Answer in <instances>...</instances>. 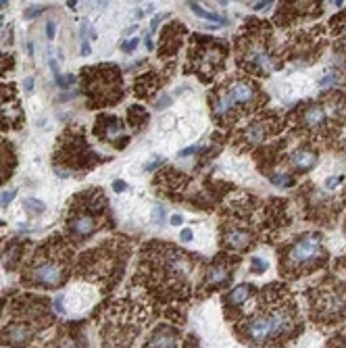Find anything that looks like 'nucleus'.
<instances>
[{"instance_id":"a211bd4d","label":"nucleus","mask_w":346,"mask_h":348,"mask_svg":"<svg viewBox=\"0 0 346 348\" xmlns=\"http://www.w3.org/2000/svg\"><path fill=\"white\" fill-rule=\"evenodd\" d=\"M275 186H280V188H292L294 186V180L290 178V176H286V173H271V178H269Z\"/></svg>"},{"instance_id":"f704fd0d","label":"nucleus","mask_w":346,"mask_h":348,"mask_svg":"<svg viewBox=\"0 0 346 348\" xmlns=\"http://www.w3.org/2000/svg\"><path fill=\"white\" fill-rule=\"evenodd\" d=\"M273 0H261L259 5H255V11H259V9H263V7H267V5H271Z\"/></svg>"},{"instance_id":"4c0bfd02","label":"nucleus","mask_w":346,"mask_h":348,"mask_svg":"<svg viewBox=\"0 0 346 348\" xmlns=\"http://www.w3.org/2000/svg\"><path fill=\"white\" fill-rule=\"evenodd\" d=\"M67 5H69V7H71V9H73V7L77 5V0H67Z\"/></svg>"},{"instance_id":"dca6fc26","label":"nucleus","mask_w":346,"mask_h":348,"mask_svg":"<svg viewBox=\"0 0 346 348\" xmlns=\"http://www.w3.org/2000/svg\"><path fill=\"white\" fill-rule=\"evenodd\" d=\"M188 7L192 9V13L196 15V17H200V19H206V21H213V23H223V19L221 17H217V15H213L211 11H204L198 3H196V0H188Z\"/></svg>"},{"instance_id":"39448f33","label":"nucleus","mask_w":346,"mask_h":348,"mask_svg":"<svg viewBox=\"0 0 346 348\" xmlns=\"http://www.w3.org/2000/svg\"><path fill=\"white\" fill-rule=\"evenodd\" d=\"M317 311H321L324 315H344L346 311V294H342L340 290L334 292H324L317 300Z\"/></svg>"},{"instance_id":"423d86ee","label":"nucleus","mask_w":346,"mask_h":348,"mask_svg":"<svg viewBox=\"0 0 346 348\" xmlns=\"http://www.w3.org/2000/svg\"><path fill=\"white\" fill-rule=\"evenodd\" d=\"M252 242V236L242 227H229L223 234V244L232 250H246Z\"/></svg>"},{"instance_id":"0eeeda50","label":"nucleus","mask_w":346,"mask_h":348,"mask_svg":"<svg viewBox=\"0 0 346 348\" xmlns=\"http://www.w3.org/2000/svg\"><path fill=\"white\" fill-rule=\"evenodd\" d=\"M232 279V271L225 263H215L209 267L206 271V277H204V286L206 288H219V286H225L227 281Z\"/></svg>"},{"instance_id":"c9c22d12","label":"nucleus","mask_w":346,"mask_h":348,"mask_svg":"<svg viewBox=\"0 0 346 348\" xmlns=\"http://www.w3.org/2000/svg\"><path fill=\"white\" fill-rule=\"evenodd\" d=\"M146 48H148V50H152V48H154V44H152V38H150V36L146 38Z\"/></svg>"},{"instance_id":"9d476101","label":"nucleus","mask_w":346,"mask_h":348,"mask_svg":"<svg viewBox=\"0 0 346 348\" xmlns=\"http://www.w3.org/2000/svg\"><path fill=\"white\" fill-rule=\"evenodd\" d=\"M315 161H317V155L315 152H311V150H294L292 155L288 157V163L294 167V169H298V171H307V169H311L313 165H315Z\"/></svg>"},{"instance_id":"473e14b6","label":"nucleus","mask_w":346,"mask_h":348,"mask_svg":"<svg viewBox=\"0 0 346 348\" xmlns=\"http://www.w3.org/2000/svg\"><path fill=\"white\" fill-rule=\"evenodd\" d=\"M23 88H25V92H32V88H34V79H32V77H28V79H25V83H23Z\"/></svg>"},{"instance_id":"cd10ccee","label":"nucleus","mask_w":346,"mask_h":348,"mask_svg":"<svg viewBox=\"0 0 346 348\" xmlns=\"http://www.w3.org/2000/svg\"><path fill=\"white\" fill-rule=\"evenodd\" d=\"M125 188H127V186H125V182H119V180H117V182H113V190H115V192H123Z\"/></svg>"},{"instance_id":"f03ea898","label":"nucleus","mask_w":346,"mask_h":348,"mask_svg":"<svg viewBox=\"0 0 346 348\" xmlns=\"http://www.w3.org/2000/svg\"><path fill=\"white\" fill-rule=\"evenodd\" d=\"M324 250V238L321 234H307L298 240L290 254H288V263L292 269H305L307 265H311L313 260H317Z\"/></svg>"},{"instance_id":"f3484780","label":"nucleus","mask_w":346,"mask_h":348,"mask_svg":"<svg viewBox=\"0 0 346 348\" xmlns=\"http://www.w3.org/2000/svg\"><path fill=\"white\" fill-rule=\"evenodd\" d=\"M127 119H129V123L134 127H140V125H144L148 121V115H146V111L142 106H131L129 113H127Z\"/></svg>"},{"instance_id":"2eb2a0df","label":"nucleus","mask_w":346,"mask_h":348,"mask_svg":"<svg viewBox=\"0 0 346 348\" xmlns=\"http://www.w3.org/2000/svg\"><path fill=\"white\" fill-rule=\"evenodd\" d=\"M252 294H255V288L248 286V284H242L238 288H234L232 292L227 294V302L234 304V307H240V304H244Z\"/></svg>"},{"instance_id":"a878e982","label":"nucleus","mask_w":346,"mask_h":348,"mask_svg":"<svg viewBox=\"0 0 346 348\" xmlns=\"http://www.w3.org/2000/svg\"><path fill=\"white\" fill-rule=\"evenodd\" d=\"M154 219H156L158 223L165 219V211H163V207H156V209H154Z\"/></svg>"},{"instance_id":"4468645a","label":"nucleus","mask_w":346,"mask_h":348,"mask_svg":"<svg viewBox=\"0 0 346 348\" xmlns=\"http://www.w3.org/2000/svg\"><path fill=\"white\" fill-rule=\"evenodd\" d=\"M236 108L234 100L229 98V94L225 92V88H221L215 96V104H213V111H215V117H227Z\"/></svg>"},{"instance_id":"5701e85b","label":"nucleus","mask_w":346,"mask_h":348,"mask_svg":"<svg viewBox=\"0 0 346 348\" xmlns=\"http://www.w3.org/2000/svg\"><path fill=\"white\" fill-rule=\"evenodd\" d=\"M13 198H15V190L3 192V194H0V207H5V205H9V202H11Z\"/></svg>"},{"instance_id":"aec40b11","label":"nucleus","mask_w":346,"mask_h":348,"mask_svg":"<svg viewBox=\"0 0 346 348\" xmlns=\"http://www.w3.org/2000/svg\"><path fill=\"white\" fill-rule=\"evenodd\" d=\"M19 252H21V248H19V246H13V248L7 252V256H5V263L9 260V267H13V265L17 263V260H19Z\"/></svg>"},{"instance_id":"20e7f679","label":"nucleus","mask_w":346,"mask_h":348,"mask_svg":"<svg viewBox=\"0 0 346 348\" xmlns=\"http://www.w3.org/2000/svg\"><path fill=\"white\" fill-rule=\"evenodd\" d=\"M36 284H42V286H59L63 281V267L59 263H52V260H46V263L38 265L32 273Z\"/></svg>"},{"instance_id":"f8f14e48","label":"nucleus","mask_w":346,"mask_h":348,"mask_svg":"<svg viewBox=\"0 0 346 348\" xmlns=\"http://www.w3.org/2000/svg\"><path fill=\"white\" fill-rule=\"evenodd\" d=\"M32 330L28 325H13L9 328V332H5V340L11 344V346H23L32 340Z\"/></svg>"},{"instance_id":"bb28decb","label":"nucleus","mask_w":346,"mask_h":348,"mask_svg":"<svg viewBox=\"0 0 346 348\" xmlns=\"http://www.w3.org/2000/svg\"><path fill=\"white\" fill-rule=\"evenodd\" d=\"M179 238H181V242H190V240H192V231H190V229H181Z\"/></svg>"},{"instance_id":"7c9ffc66","label":"nucleus","mask_w":346,"mask_h":348,"mask_svg":"<svg viewBox=\"0 0 346 348\" xmlns=\"http://www.w3.org/2000/svg\"><path fill=\"white\" fill-rule=\"evenodd\" d=\"M198 148L196 146H190V148H183L181 152H179V157H188V155H194V152H196Z\"/></svg>"},{"instance_id":"58836bf2","label":"nucleus","mask_w":346,"mask_h":348,"mask_svg":"<svg viewBox=\"0 0 346 348\" xmlns=\"http://www.w3.org/2000/svg\"><path fill=\"white\" fill-rule=\"evenodd\" d=\"M334 5H336V7H338V9H340V7H342V5H344V0H334Z\"/></svg>"},{"instance_id":"6ab92c4d","label":"nucleus","mask_w":346,"mask_h":348,"mask_svg":"<svg viewBox=\"0 0 346 348\" xmlns=\"http://www.w3.org/2000/svg\"><path fill=\"white\" fill-rule=\"evenodd\" d=\"M23 205H25V209H28L30 213H42V211L46 209V205H44V202L34 200V198H25V200H23Z\"/></svg>"},{"instance_id":"ddd939ff","label":"nucleus","mask_w":346,"mask_h":348,"mask_svg":"<svg viewBox=\"0 0 346 348\" xmlns=\"http://www.w3.org/2000/svg\"><path fill=\"white\" fill-rule=\"evenodd\" d=\"M177 342V332L171 330L169 325H163L161 330H156V334L150 338L148 346H161V348H167V346H175Z\"/></svg>"},{"instance_id":"c756f323","label":"nucleus","mask_w":346,"mask_h":348,"mask_svg":"<svg viewBox=\"0 0 346 348\" xmlns=\"http://www.w3.org/2000/svg\"><path fill=\"white\" fill-rule=\"evenodd\" d=\"M338 184H342V178H338V176H336V178H332V180H328V182H326V186H328V188H336V186H338Z\"/></svg>"},{"instance_id":"412c9836","label":"nucleus","mask_w":346,"mask_h":348,"mask_svg":"<svg viewBox=\"0 0 346 348\" xmlns=\"http://www.w3.org/2000/svg\"><path fill=\"white\" fill-rule=\"evenodd\" d=\"M252 271H255V273H265L267 271V263L263 258H252Z\"/></svg>"},{"instance_id":"4be33fe9","label":"nucleus","mask_w":346,"mask_h":348,"mask_svg":"<svg viewBox=\"0 0 346 348\" xmlns=\"http://www.w3.org/2000/svg\"><path fill=\"white\" fill-rule=\"evenodd\" d=\"M138 44H140V40H138V38H134V40H127V42H123V44H121V50L123 52H131Z\"/></svg>"},{"instance_id":"f257e3e1","label":"nucleus","mask_w":346,"mask_h":348,"mask_svg":"<svg viewBox=\"0 0 346 348\" xmlns=\"http://www.w3.org/2000/svg\"><path fill=\"white\" fill-rule=\"evenodd\" d=\"M292 325H294V315L288 307H284V309H278L273 313H267L248 321L244 325V332L252 344H267L271 340H278L290 334Z\"/></svg>"},{"instance_id":"393cba45","label":"nucleus","mask_w":346,"mask_h":348,"mask_svg":"<svg viewBox=\"0 0 346 348\" xmlns=\"http://www.w3.org/2000/svg\"><path fill=\"white\" fill-rule=\"evenodd\" d=\"M46 38L55 40V23H52V21H48V23H46Z\"/></svg>"},{"instance_id":"b1692460","label":"nucleus","mask_w":346,"mask_h":348,"mask_svg":"<svg viewBox=\"0 0 346 348\" xmlns=\"http://www.w3.org/2000/svg\"><path fill=\"white\" fill-rule=\"evenodd\" d=\"M171 104V96H167V94H163L158 100H156V111H163L165 106H169Z\"/></svg>"},{"instance_id":"1a4fd4ad","label":"nucleus","mask_w":346,"mask_h":348,"mask_svg":"<svg viewBox=\"0 0 346 348\" xmlns=\"http://www.w3.org/2000/svg\"><path fill=\"white\" fill-rule=\"evenodd\" d=\"M269 132H271V123H267V121H255V123H250L246 127L244 140L248 144H261L269 136Z\"/></svg>"},{"instance_id":"c85d7f7f","label":"nucleus","mask_w":346,"mask_h":348,"mask_svg":"<svg viewBox=\"0 0 346 348\" xmlns=\"http://www.w3.org/2000/svg\"><path fill=\"white\" fill-rule=\"evenodd\" d=\"M38 13H42V9H40V7H32V9L25 13V19H32V17H36Z\"/></svg>"},{"instance_id":"9b49d317","label":"nucleus","mask_w":346,"mask_h":348,"mask_svg":"<svg viewBox=\"0 0 346 348\" xmlns=\"http://www.w3.org/2000/svg\"><path fill=\"white\" fill-rule=\"evenodd\" d=\"M303 123L307 127H321L326 123V106L321 104H311L303 111Z\"/></svg>"},{"instance_id":"a19ab883","label":"nucleus","mask_w":346,"mask_h":348,"mask_svg":"<svg viewBox=\"0 0 346 348\" xmlns=\"http://www.w3.org/2000/svg\"><path fill=\"white\" fill-rule=\"evenodd\" d=\"M0 25H3V17H0Z\"/></svg>"},{"instance_id":"e433bc0d","label":"nucleus","mask_w":346,"mask_h":348,"mask_svg":"<svg viewBox=\"0 0 346 348\" xmlns=\"http://www.w3.org/2000/svg\"><path fill=\"white\" fill-rule=\"evenodd\" d=\"M158 23H161V19H158V17H156V19H152V32H156V25H158Z\"/></svg>"},{"instance_id":"7ed1b4c3","label":"nucleus","mask_w":346,"mask_h":348,"mask_svg":"<svg viewBox=\"0 0 346 348\" xmlns=\"http://www.w3.org/2000/svg\"><path fill=\"white\" fill-rule=\"evenodd\" d=\"M225 92L229 94V98L234 100L236 106H244L250 104L257 96V88L246 79H232L225 85Z\"/></svg>"},{"instance_id":"ea45409f","label":"nucleus","mask_w":346,"mask_h":348,"mask_svg":"<svg viewBox=\"0 0 346 348\" xmlns=\"http://www.w3.org/2000/svg\"><path fill=\"white\" fill-rule=\"evenodd\" d=\"M9 5V0H0V9H5Z\"/></svg>"},{"instance_id":"72a5a7b5","label":"nucleus","mask_w":346,"mask_h":348,"mask_svg":"<svg viewBox=\"0 0 346 348\" xmlns=\"http://www.w3.org/2000/svg\"><path fill=\"white\" fill-rule=\"evenodd\" d=\"M55 309H57V313H65V311H63V298H61V296H59L57 302H55Z\"/></svg>"},{"instance_id":"6e6552de","label":"nucleus","mask_w":346,"mask_h":348,"mask_svg":"<svg viewBox=\"0 0 346 348\" xmlns=\"http://www.w3.org/2000/svg\"><path fill=\"white\" fill-rule=\"evenodd\" d=\"M69 229H71V234L77 238V240H82V238H88V236L94 234L96 221L92 219L90 215H75L73 219H69Z\"/></svg>"},{"instance_id":"2f4dec72","label":"nucleus","mask_w":346,"mask_h":348,"mask_svg":"<svg viewBox=\"0 0 346 348\" xmlns=\"http://www.w3.org/2000/svg\"><path fill=\"white\" fill-rule=\"evenodd\" d=\"M181 223H183L181 215H171V225H181Z\"/></svg>"}]
</instances>
